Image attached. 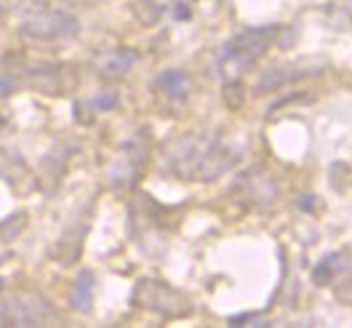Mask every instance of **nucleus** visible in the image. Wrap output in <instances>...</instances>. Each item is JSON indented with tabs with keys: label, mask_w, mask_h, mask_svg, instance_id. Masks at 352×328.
Instances as JSON below:
<instances>
[{
	"label": "nucleus",
	"mask_w": 352,
	"mask_h": 328,
	"mask_svg": "<svg viewBox=\"0 0 352 328\" xmlns=\"http://www.w3.org/2000/svg\"><path fill=\"white\" fill-rule=\"evenodd\" d=\"M241 144L219 131L174 133L160 147V168L182 182H217L230 174L243 157Z\"/></svg>",
	"instance_id": "obj_1"
},
{
	"label": "nucleus",
	"mask_w": 352,
	"mask_h": 328,
	"mask_svg": "<svg viewBox=\"0 0 352 328\" xmlns=\"http://www.w3.org/2000/svg\"><path fill=\"white\" fill-rule=\"evenodd\" d=\"M278 35H280V24H262L235 32L217 54L219 75L224 80H241V75L256 67V62L267 54V48Z\"/></svg>",
	"instance_id": "obj_2"
},
{
	"label": "nucleus",
	"mask_w": 352,
	"mask_h": 328,
	"mask_svg": "<svg viewBox=\"0 0 352 328\" xmlns=\"http://www.w3.org/2000/svg\"><path fill=\"white\" fill-rule=\"evenodd\" d=\"M150 155H153V136L147 129H139L123 142V147L112 160L110 171H107V182L112 190L118 193L133 190L150 166Z\"/></svg>",
	"instance_id": "obj_3"
},
{
	"label": "nucleus",
	"mask_w": 352,
	"mask_h": 328,
	"mask_svg": "<svg viewBox=\"0 0 352 328\" xmlns=\"http://www.w3.org/2000/svg\"><path fill=\"white\" fill-rule=\"evenodd\" d=\"M133 305L142 309H150L160 318L168 320H179L192 315V302L184 291H179L174 285H168L166 281H139L131 294Z\"/></svg>",
	"instance_id": "obj_4"
},
{
	"label": "nucleus",
	"mask_w": 352,
	"mask_h": 328,
	"mask_svg": "<svg viewBox=\"0 0 352 328\" xmlns=\"http://www.w3.org/2000/svg\"><path fill=\"white\" fill-rule=\"evenodd\" d=\"M78 32H80V22L72 14L56 11V8L38 11L30 19H24L19 27V35L32 43H56V41H67Z\"/></svg>",
	"instance_id": "obj_5"
},
{
	"label": "nucleus",
	"mask_w": 352,
	"mask_h": 328,
	"mask_svg": "<svg viewBox=\"0 0 352 328\" xmlns=\"http://www.w3.org/2000/svg\"><path fill=\"white\" fill-rule=\"evenodd\" d=\"M232 195L238 197V203H243L245 208L264 214L278 203V182L267 174L262 166H251L235 176Z\"/></svg>",
	"instance_id": "obj_6"
},
{
	"label": "nucleus",
	"mask_w": 352,
	"mask_h": 328,
	"mask_svg": "<svg viewBox=\"0 0 352 328\" xmlns=\"http://www.w3.org/2000/svg\"><path fill=\"white\" fill-rule=\"evenodd\" d=\"M0 320L8 326H45L59 320V315L43 296H19L0 309Z\"/></svg>",
	"instance_id": "obj_7"
},
{
	"label": "nucleus",
	"mask_w": 352,
	"mask_h": 328,
	"mask_svg": "<svg viewBox=\"0 0 352 328\" xmlns=\"http://www.w3.org/2000/svg\"><path fill=\"white\" fill-rule=\"evenodd\" d=\"M133 17L144 27H157L160 22H187L192 17V0H139Z\"/></svg>",
	"instance_id": "obj_8"
},
{
	"label": "nucleus",
	"mask_w": 352,
	"mask_h": 328,
	"mask_svg": "<svg viewBox=\"0 0 352 328\" xmlns=\"http://www.w3.org/2000/svg\"><path fill=\"white\" fill-rule=\"evenodd\" d=\"M136 62H139V54L133 48H110V51H102L94 59V67H96V72L102 78L120 80V78H126L131 72Z\"/></svg>",
	"instance_id": "obj_9"
},
{
	"label": "nucleus",
	"mask_w": 352,
	"mask_h": 328,
	"mask_svg": "<svg viewBox=\"0 0 352 328\" xmlns=\"http://www.w3.org/2000/svg\"><path fill=\"white\" fill-rule=\"evenodd\" d=\"M315 75H320V69H315V67H294V65L272 67V69H267L262 78L256 80V91H259V94L280 91V88L291 86V83H299V80L315 78Z\"/></svg>",
	"instance_id": "obj_10"
},
{
	"label": "nucleus",
	"mask_w": 352,
	"mask_h": 328,
	"mask_svg": "<svg viewBox=\"0 0 352 328\" xmlns=\"http://www.w3.org/2000/svg\"><path fill=\"white\" fill-rule=\"evenodd\" d=\"M153 88H157L160 94H166L171 102H187L192 94V78L184 69H163L155 78Z\"/></svg>",
	"instance_id": "obj_11"
},
{
	"label": "nucleus",
	"mask_w": 352,
	"mask_h": 328,
	"mask_svg": "<svg viewBox=\"0 0 352 328\" xmlns=\"http://www.w3.org/2000/svg\"><path fill=\"white\" fill-rule=\"evenodd\" d=\"M27 83L41 91V94H62V67H54V65H41V67H32L30 75H27Z\"/></svg>",
	"instance_id": "obj_12"
},
{
	"label": "nucleus",
	"mask_w": 352,
	"mask_h": 328,
	"mask_svg": "<svg viewBox=\"0 0 352 328\" xmlns=\"http://www.w3.org/2000/svg\"><path fill=\"white\" fill-rule=\"evenodd\" d=\"M347 254L344 251H333V254H329V256H323L320 259V264L312 270V281L318 285H329L333 283L344 270H347Z\"/></svg>",
	"instance_id": "obj_13"
},
{
	"label": "nucleus",
	"mask_w": 352,
	"mask_h": 328,
	"mask_svg": "<svg viewBox=\"0 0 352 328\" xmlns=\"http://www.w3.org/2000/svg\"><path fill=\"white\" fill-rule=\"evenodd\" d=\"M94 272H88L83 270L80 275H78V281L72 285V296H69V302H72V309L75 312H80V315H86L91 312V305H94Z\"/></svg>",
	"instance_id": "obj_14"
},
{
	"label": "nucleus",
	"mask_w": 352,
	"mask_h": 328,
	"mask_svg": "<svg viewBox=\"0 0 352 328\" xmlns=\"http://www.w3.org/2000/svg\"><path fill=\"white\" fill-rule=\"evenodd\" d=\"M0 179L8 182L11 187H19V182L27 179V163L22 160V155L0 150Z\"/></svg>",
	"instance_id": "obj_15"
},
{
	"label": "nucleus",
	"mask_w": 352,
	"mask_h": 328,
	"mask_svg": "<svg viewBox=\"0 0 352 328\" xmlns=\"http://www.w3.org/2000/svg\"><path fill=\"white\" fill-rule=\"evenodd\" d=\"M24 224H27V217H24V214H14V217L3 219V221H0V243L14 241L24 230Z\"/></svg>",
	"instance_id": "obj_16"
},
{
	"label": "nucleus",
	"mask_w": 352,
	"mask_h": 328,
	"mask_svg": "<svg viewBox=\"0 0 352 328\" xmlns=\"http://www.w3.org/2000/svg\"><path fill=\"white\" fill-rule=\"evenodd\" d=\"M115 105H118V96H115V94H104V96H99V99L91 102V107L102 109V112H104V109H112Z\"/></svg>",
	"instance_id": "obj_17"
},
{
	"label": "nucleus",
	"mask_w": 352,
	"mask_h": 328,
	"mask_svg": "<svg viewBox=\"0 0 352 328\" xmlns=\"http://www.w3.org/2000/svg\"><path fill=\"white\" fill-rule=\"evenodd\" d=\"M344 17H347V19L352 22V0L347 3V6H344Z\"/></svg>",
	"instance_id": "obj_18"
},
{
	"label": "nucleus",
	"mask_w": 352,
	"mask_h": 328,
	"mask_svg": "<svg viewBox=\"0 0 352 328\" xmlns=\"http://www.w3.org/2000/svg\"><path fill=\"white\" fill-rule=\"evenodd\" d=\"M0 291H3V278H0Z\"/></svg>",
	"instance_id": "obj_19"
},
{
	"label": "nucleus",
	"mask_w": 352,
	"mask_h": 328,
	"mask_svg": "<svg viewBox=\"0 0 352 328\" xmlns=\"http://www.w3.org/2000/svg\"><path fill=\"white\" fill-rule=\"evenodd\" d=\"M0 126H3V118H0Z\"/></svg>",
	"instance_id": "obj_20"
}]
</instances>
